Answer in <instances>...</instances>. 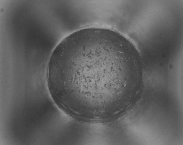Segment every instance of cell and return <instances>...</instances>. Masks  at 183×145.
Here are the masks:
<instances>
[{"instance_id":"cell-1","label":"cell","mask_w":183,"mask_h":145,"mask_svg":"<svg viewBox=\"0 0 183 145\" xmlns=\"http://www.w3.org/2000/svg\"><path fill=\"white\" fill-rule=\"evenodd\" d=\"M121 63L118 54L100 42L86 43L61 53L56 77L67 97L76 103L99 108L108 103L109 68Z\"/></svg>"}]
</instances>
